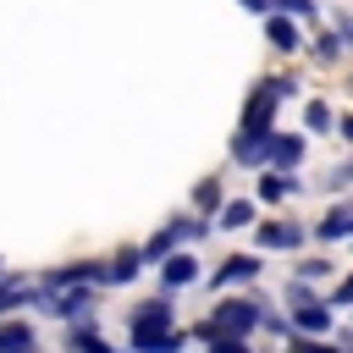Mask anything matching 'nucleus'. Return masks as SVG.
Returning a JSON list of instances; mask_svg holds the SVG:
<instances>
[{
	"label": "nucleus",
	"mask_w": 353,
	"mask_h": 353,
	"mask_svg": "<svg viewBox=\"0 0 353 353\" xmlns=\"http://www.w3.org/2000/svg\"><path fill=\"white\" fill-rule=\"evenodd\" d=\"M265 320V309L254 303V298H226L221 309H215V320H210V342L215 336H232V342H243L254 325Z\"/></svg>",
	"instance_id": "f257e3e1"
},
{
	"label": "nucleus",
	"mask_w": 353,
	"mask_h": 353,
	"mask_svg": "<svg viewBox=\"0 0 353 353\" xmlns=\"http://www.w3.org/2000/svg\"><path fill=\"white\" fill-rule=\"evenodd\" d=\"M292 325L314 342L325 325H331V303H320V298H303V287H292Z\"/></svg>",
	"instance_id": "f03ea898"
},
{
	"label": "nucleus",
	"mask_w": 353,
	"mask_h": 353,
	"mask_svg": "<svg viewBox=\"0 0 353 353\" xmlns=\"http://www.w3.org/2000/svg\"><path fill=\"white\" fill-rule=\"evenodd\" d=\"M171 331V309L165 303H143L132 314V342H149V336H165Z\"/></svg>",
	"instance_id": "7ed1b4c3"
},
{
	"label": "nucleus",
	"mask_w": 353,
	"mask_h": 353,
	"mask_svg": "<svg viewBox=\"0 0 353 353\" xmlns=\"http://www.w3.org/2000/svg\"><path fill=\"white\" fill-rule=\"evenodd\" d=\"M298 154H303V138H292V132H276V138L265 143V165H270V171H292Z\"/></svg>",
	"instance_id": "20e7f679"
},
{
	"label": "nucleus",
	"mask_w": 353,
	"mask_h": 353,
	"mask_svg": "<svg viewBox=\"0 0 353 353\" xmlns=\"http://www.w3.org/2000/svg\"><path fill=\"white\" fill-rule=\"evenodd\" d=\"M254 276H259V259H248V254H232V259H221V270L210 276V287L221 292L226 281H254Z\"/></svg>",
	"instance_id": "39448f33"
},
{
	"label": "nucleus",
	"mask_w": 353,
	"mask_h": 353,
	"mask_svg": "<svg viewBox=\"0 0 353 353\" xmlns=\"http://www.w3.org/2000/svg\"><path fill=\"white\" fill-rule=\"evenodd\" d=\"M88 309H94L88 287H72V292H50V314H61V320H77V314H88Z\"/></svg>",
	"instance_id": "423d86ee"
},
{
	"label": "nucleus",
	"mask_w": 353,
	"mask_h": 353,
	"mask_svg": "<svg viewBox=\"0 0 353 353\" xmlns=\"http://www.w3.org/2000/svg\"><path fill=\"white\" fill-rule=\"evenodd\" d=\"M160 276H165V287H188V281L199 276V265H193V254H171Z\"/></svg>",
	"instance_id": "0eeeda50"
},
{
	"label": "nucleus",
	"mask_w": 353,
	"mask_h": 353,
	"mask_svg": "<svg viewBox=\"0 0 353 353\" xmlns=\"http://www.w3.org/2000/svg\"><path fill=\"white\" fill-rule=\"evenodd\" d=\"M0 353H33V331L17 325V320H6L0 325Z\"/></svg>",
	"instance_id": "6e6552de"
},
{
	"label": "nucleus",
	"mask_w": 353,
	"mask_h": 353,
	"mask_svg": "<svg viewBox=\"0 0 353 353\" xmlns=\"http://www.w3.org/2000/svg\"><path fill=\"white\" fill-rule=\"evenodd\" d=\"M265 33H270V44H276V50H287V55L298 50V28H292L287 17H265Z\"/></svg>",
	"instance_id": "1a4fd4ad"
},
{
	"label": "nucleus",
	"mask_w": 353,
	"mask_h": 353,
	"mask_svg": "<svg viewBox=\"0 0 353 353\" xmlns=\"http://www.w3.org/2000/svg\"><path fill=\"white\" fill-rule=\"evenodd\" d=\"M303 232L298 226H259V248H298Z\"/></svg>",
	"instance_id": "9d476101"
},
{
	"label": "nucleus",
	"mask_w": 353,
	"mask_h": 353,
	"mask_svg": "<svg viewBox=\"0 0 353 353\" xmlns=\"http://www.w3.org/2000/svg\"><path fill=\"white\" fill-rule=\"evenodd\" d=\"M138 270H143V254H121V259H110V287H121V281H138Z\"/></svg>",
	"instance_id": "9b49d317"
},
{
	"label": "nucleus",
	"mask_w": 353,
	"mask_h": 353,
	"mask_svg": "<svg viewBox=\"0 0 353 353\" xmlns=\"http://www.w3.org/2000/svg\"><path fill=\"white\" fill-rule=\"evenodd\" d=\"M287 193H298L292 176H281V171H265L259 176V199H287Z\"/></svg>",
	"instance_id": "f8f14e48"
},
{
	"label": "nucleus",
	"mask_w": 353,
	"mask_h": 353,
	"mask_svg": "<svg viewBox=\"0 0 353 353\" xmlns=\"http://www.w3.org/2000/svg\"><path fill=\"white\" fill-rule=\"evenodd\" d=\"M248 221H254V204H248V199L221 204V226H226V232H237V226H248Z\"/></svg>",
	"instance_id": "ddd939ff"
},
{
	"label": "nucleus",
	"mask_w": 353,
	"mask_h": 353,
	"mask_svg": "<svg viewBox=\"0 0 353 353\" xmlns=\"http://www.w3.org/2000/svg\"><path fill=\"white\" fill-rule=\"evenodd\" d=\"M320 237H353V210H331L320 221Z\"/></svg>",
	"instance_id": "4468645a"
},
{
	"label": "nucleus",
	"mask_w": 353,
	"mask_h": 353,
	"mask_svg": "<svg viewBox=\"0 0 353 353\" xmlns=\"http://www.w3.org/2000/svg\"><path fill=\"white\" fill-rule=\"evenodd\" d=\"M132 353H182V331H165V336H149V342H132Z\"/></svg>",
	"instance_id": "2eb2a0df"
},
{
	"label": "nucleus",
	"mask_w": 353,
	"mask_h": 353,
	"mask_svg": "<svg viewBox=\"0 0 353 353\" xmlns=\"http://www.w3.org/2000/svg\"><path fill=\"white\" fill-rule=\"evenodd\" d=\"M28 298H33V287H17V281H6V287H0V314H11V309H22Z\"/></svg>",
	"instance_id": "dca6fc26"
},
{
	"label": "nucleus",
	"mask_w": 353,
	"mask_h": 353,
	"mask_svg": "<svg viewBox=\"0 0 353 353\" xmlns=\"http://www.w3.org/2000/svg\"><path fill=\"white\" fill-rule=\"evenodd\" d=\"M193 204H199V210H215V204H221V182H215V176L199 182V188H193Z\"/></svg>",
	"instance_id": "f3484780"
},
{
	"label": "nucleus",
	"mask_w": 353,
	"mask_h": 353,
	"mask_svg": "<svg viewBox=\"0 0 353 353\" xmlns=\"http://www.w3.org/2000/svg\"><path fill=\"white\" fill-rule=\"evenodd\" d=\"M72 347H77V353H110V347H105L94 331H72Z\"/></svg>",
	"instance_id": "a211bd4d"
},
{
	"label": "nucleus",
	"mask_w": 353,
	"mask_h": 353,
	"mask_svg": "<svg viewBox=\"0 0 353 353\" xmlns=\"http://www.w3.org/2000/svg\"><path fill=\"white\" fill-rule=\"evenodd\" d=\"M303 121H309V127H331V110H325V105H309Z\"/></svg>",
	"instance_id": "6ab92c4d"
},
{
	"label": "nucleus",
	"mask_w": 353,
	"mask_h": 353,
	"mask_svg": "<svg viewBox=\"0 0 353 353\" xmlns=\"http://www.w3.org/2000/svg\"><path fill=\"white\" fill-rule=\"evenodd\" d=\"M210 353H248V347H243V342H232V336H215V342H210Z\"/></svg>",
	"instance_id": "aec40b11"
},
{
	"label": "nucleus",
	"mask_w": 353,
	"mask_h": 353,
	"mask_svg": "<svg viewBox=\"0 0 353 353\" xmlns=\"http://www.w3.org/2000/svg\"><path fill=\"white\" fill-rule=\"evenodd\" d=\"M281 6H287L292 17H314V0H281Z\"/></svg>",
	"instance_id": "412c9836"
},
{
	"label": "nucleus",
	"mask_w": 353,
	"mask_h": 353,
	"mask_svg": "<svg viewBox=\"0 0 353 353\" xmlns=\"http://www.w3.org/2000/svg\"><path fill=\"white\" fill-rule=\"evenodd\" d=\"M298 353H342V347H325V342H309V336H303V342H298Z\"/></svg>",
	"instance_id": "4be33fe9"
},
{
	"label": "nucleus",
	"mask_w": 353,
	"mask_h": 353,
	"mask_svg": "<svg viewBox=\"0 0 353 353\" xmlns=\"http://www.w3.org/2000/svg\"><path fill=\"white\" fill-rule=\"evenodd\" d=\"M331 303H353V276H347V281L336 287V298H331Z\"/></svg>",
	"instance_id": "5701e85b"
},
{
	"label": "nucleus",
	"mask_w": 353,
	"mask_h": 353,
	"mask_svg": "<svg viewBox=\"0 0 353 353\" xmlns=\"http://www.w3.org/2000/svg\"><path fill=\"white\" fill-rule=\"evenodd\" d=\"M336 132H342V138L353 143V116H342V121H336Z\"/></svg>",
	"instance_id": "b1692460"
},
{
	"label": "nucleus",
	"mask_w": 353,
	"mask_h": 353,
	"mask_svg": "<svg viewBox=\"0 0 353 353\" xmlns=\"http://www.w3.org/2000/svg\"><path fill=\"white\" fill-rule=\"evenodd\" d=\"M0 276H6V265H0Z\"/></svg>",
	"instance_id": "393cba45"
}]
</instances>
